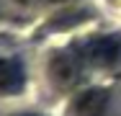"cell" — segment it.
<instances>
[{
	"label": "cell",
	"mask_w": 121,
	"mask_h": 116,
	"mask_svg": "<svg viewBox=\"0 0 121 116\" xmlns=\"http://www.w3.org/2000/svg\"><path fill=\"white\" fill-rule=\"evenodd\" d=\"M77 54L95 67L116 65L121 57V39L119 36H93L77 46Z\"/></svg>",
	"instance_id": "6da1fadb"
},
{
	"label": "cell",
	"mask_w": 121,
	"mask_h": 116,
	"mask_svg": "<svg viewBox=\"0 0 121 116\" xmlns=\"http://www.w3.org/2000/svg\"><path fill=\"white\" fill-rule=\"evenodd\" d=\"M49 75H52V80H54L57 85H62V88L77 83V80H80V62H77V57L70 54V52L54 54L52 62H49Z\"/></svg>",
	"instance_id": "7a4b0ae2"
},
{
	"label": "cell",
	"mask_w": 121,
	"mask_h": 116,
	"mask_svg": "<svg viewBox=\"0 0 121 116\" xmlns=\"http://www.w3.org/2000/svg\"><path fill=\"white\" fill-rule=\"evenodd\" d=\"M108 101H111L108 90H103V88H88V90H82L75 98L72 114L75 116H103L106 108H108Z\"/></svg>",
	"instance_id": "3957f363"
},
{
	"label": "cell",
	"mask_w": 121,
	"mask_h": 116,
	"mask_svg": "<svg viewBox=\"0 0 121 116\" xmlns=\"http://www.w3.org/2000/svg\"><path fill=\"white\" fill-rule=\"evenodd\" d=\"M26 85L23 65L13 57H0V95H16Z\"/></svg>",
	"instance_id": "277c9868"
},
{
	"label": "cell",
	"mask_w": 121,
	"mask_h": 116,
	"mask_svg": "<svg viewBox=\"0 0 121 116\" xmlns=\"http://www.w3.org/2000/svg\"><path fill=\"white\" fill-rule=\"evenodd\" d=\"M16 116H41V114H16Z\"/></svg>",
	"instance_id": "5b68a950"
},
{
	"label": "cell",
	"mask_w": 121,
	"mask_h": 116,
	"mask_svg": "<svg viewBox=\"0 0 121 116\" xmlns=\"http://www.w3.org/2000/svg\"><path fill=\"white\" fill-rule=\"evenodd\" d=\"M18 3H34V0H18Z\"/></svg>",
	"instance_id": "8992f818"
}]
</instances>
